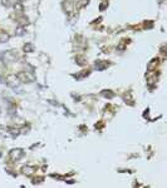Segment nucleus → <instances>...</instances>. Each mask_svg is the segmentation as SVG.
<instances>
[{
  "label": "nucleus",
  "instance_id": "obj_3",
  "mask_svg": "<svg viewBox=\"0 0 167 188\" xmlns=\"http://www.w3.org/2000/svg\"><path fill=\"white\" fill-rule=\"evenodd\" d=\"M23 156H24V150H23L21 148H14L9 152V158H10L11 162L19 161V159L23 158Z\"/></svg>",
  "mask_w": 167,
  "mask_h": 188
},
{
  "label": "nucleus",
  "instance_id": "obj_8",
  "mask_svg": "<svg viewBox=\"0 0 167 188\" xmlns=\"http://www.w3.org/2000/svg\"><path fill=\"white\" fill-rule=\"evenodd\" d=\"M14 9H15L16 13H23V11H24V6H23V4L20 1H15V3H14Z\"/></svg>",
  "mask_w": 167,
  "mask_h": 188
},
{
  "label": "nucleus",
  "instance_id": "obj_2",
  "mask_svg": "<svg viewBox=\"0 0 167 188\" xmlns=\"http://www.w3.org/2000/svg\"><path fill=\"white\" fill-rule=\"evenodd\" d=\"M16 58H18V55L14 53L13 50H6V51H4V53L0 54V59H1L3 62H5V63L15 62Z\"/></svg>",
  "mask_w": 167,
  "mask_h": 188
},
{
  "label": "nucleus",
  "instance_id": "obj_17",
  "mask_svg": "<svg viewBox=\"0 0 167 188\" xmlns=\"http://www.w3.org/2000/svg\"><path fill=\"white\" fill-rule=\"evenodd\" d=\"M106 8H107V4L103 3V4H101V5H99V10H101V11H103Z\"/></svg>",
  "mask_w": 167,
  "mask_h": 188
},
{
  "label": "nucleus",
  "instance_id": "obj_13",
  "mask_svg": "<svg viewBox=\"0 0 167 188\" xmlns=\"http://www.w3.org/2000/svg\"><path fill=\"white\" fill-rule=\"evenodd\" d=\"M19 80H16V79H15V80H9L8 82V85L9 87H11V88H16L18 85H19Z\"/></svg>",
  "mask_w": 167,
  "mask_h": 188
},
{
  "label": "nucleus",
  "instance_id": "obj_16",
  "mask_svg": "<svg viewBox=\"0 0 167 188\" xmlns=\"http://www.w3.org/2000/svg\"><path fill=\"white\" fill-rule=\"evenodd\" d=\"M1 4H3V6H5V8H9V6H11V4H13V0H1Z\"/></svg>",
  "mask_w": 167,
  "mask_h": 188
},
{
  "label": "nucleus",
  "instance_id": "obj_15",
  "mask_svg": "<svg viewBox=\"0 0 167 188\" xmlns=\"http://www.w3.org/2000/svg\"><path fill=\"white\" fill-rule=\"evenodd\" d=\"M156 64H157V59H153L150 64L147 65V69H148V70H152V69H153V68L156 67Z\"/></svg>",
  "mask_w": 167,
  "mask_h": 188
},
{
  "label": "nucleus",
  "instance_id": "obj_10",
  "mask_svg": "<svg viewBox=\"0 0 167 188\" xmlns=\"http://www.w3.org/2000/svg\"><path fill=\"white\" fill-rule=\"evenodd\" d=\"M23 50H24L25 53H30V51H33V50H34V46H33V44L26 43V44L24 45V48H23Z\"/></svg>",
  "mask_w": 167,
  "mask_h": 188
},
{
  "label": "nucleus",
  "instance_id": "obj_19",
  "mask_svg": "<svg viewBox=\"0 0 167 188\" xmlns=\"http://www.w3.org/2000/svg\"><path fill=\"white\" fill-rule=\"evenodd\" d=\"M0 83H6L5 80H4V78L1 77V75H0Z\"/></svg>",
  "mask_w": 167,
  "mask_h": 188
},
{
  "label": "nucleus",
  "instance_id": "obj_18",
  "mask_svg": "<svg viewBox=\"0 0 167 188\" xmlns=\"http://www.w3.org/2000/svg\"><path fill=\"white\" fill-rule=\"evenodd\" d=\"M50 104H53V105H58V102H53V100H49Z\"/></svg>",
  "mask_w": 167,
  "mask_h": 188
},
{
  "label": "nucleus",
  "instance_id": "obj_6",
  "mask_svg": "<svg viewBox=\"0 0 167 188\" xmlns=\"http://www.w3.org/2000/svg\"><path fill=\"white\" fill-rule=\"evenodd\" d=\"M10 39V35L6 31H0V43H6Z\"/></svg>",
  "mask_w": 167,
  "mask_h": 188
},
{
  "label": "nucleus",
  "instance_id": "obj_11",
  "mask_svg": "<svg viewBox=\"0 0 167 188\" xmlns=\"http://www.w3.org/2000/svg\"><path fill=\"white\" fill-rule=\"evenodd\" d=\"M18 23H19L20 26H24V25H26V24H29V21H28V18H25V16H21V18L18 19Z\"/></svg>",
  "mask_w": 167,
  "mask_h": 188
},
{
  "label": "nucleus",
  "instance_id": "obj_14",
  "mask_svg": "<svg viewBox=\"0 0 167 188\" xmlns=\"http://www.w3.org/2000/svg\"><path fill=\"white\" fill-rule=\"evenodd\" d=\"M64 8H66V11H68V13H71L73 10V5H72V3H69V1L64 3Z\"/></svg>",
  "mask_w": 167,
  "mask_h": 188
},
{
  "label": "nucleus",
  "instance_id": "obj_7",
  "mask_svg": "<svg viewBox=\"0 0 167 188\" xmlns=\"http://www.w3.org/2000/svg\"><path fill=\"white\" fill-rule=\"evenodd\" d=\"M26 34V30H25V28L24 26H18L16 28V30H15V35L16 36H23V35H25Z\"/></svg>",
  "mask_w": 167,
  "mask_h": 188
},
{
  "label": "nucleus",
  "instance_id": "obj_4",
  "mask_svg": "<svg viewBox=\"0 0 167 188\" xmlns=\"http://www.w3.org/2000/svg\"><path fill=\"white\" fill-rule=\"evenodd\" d=\"M108 63L107 62H104V60H97V62L94 63V67L97 70H104L106 68L108 67Z\"/></svg>",
  "mask_w": 167,
  "mask_h": 188
},
{
  "label": "nucleus",
  "instance_id": "obj_9",
  "mask_svg": "<svg viewBox=\"0 0 167 188\" xmlns=\"http://www.w3.org/2000/svg\"><path fill=\"white\" fill-rule=\"evenodd\" d=\"M102 95H103L104 98H107V99H112V98L114 97V93L112 90H102Z\"/></svg>",
  "mask_w": 167,
  "mask_h": 188
},
{
  "label": "nucleus",
  "instance_id": "obj_12",
  "mask_svg": "<svg viewBox=\"0 0 167 188\" xmlns=\"http://www.w3.org/2000/svg\"><path fill=\"white\" fill-rule=\"evenodd\" d=\"M76 63H77L78 65H81V67H83V65L87 64V62L84 60V58H83V56H77V58H76Z\"/></svg>",
  "mask_w": 167,
  "mask_h": 188
},
{
  "label": "nucleus",
  "instance_id": "obj_5",
  "mask_svg": "<svg viewBox=\"0 0 167 188\" xmlns=\"http://www.w3.org/2000/svg\"><path fill=\"white\" fill-rule=\"evenodd\" d=\"M36 171L35 167H31V166H25V167H23V173L24 174H33V173Z\"/></svg>",
  "mask_w": 167,
  "mask_h": 188
},
{
  "label": "nucleus",
  "instance_id": "obj_1",
  "mask_svg": "<svg viewBox=\"0 0 167 188\" xmlns=\"http://www.w3.org/2000/svg\"><path fill=\"white\" fill-rule=\"evenodd\" d=\"M16 79L19 80L20 83H33L35 82V77L33 73L30 72H19L16 74Z\"/></svg>",
  "mask_w": 167,
  "mask_h": 188
}]
</instances>
